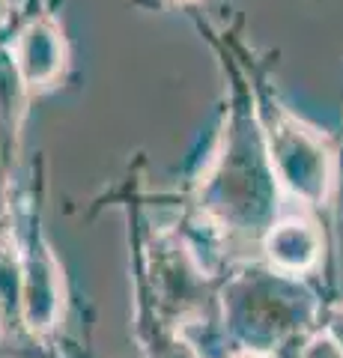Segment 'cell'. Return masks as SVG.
Returning a JSON list of instances; mask_svg holds the SVG:
<instances>
[{"label":"cell","mask_w":343,"mask_h":358,"mask_svg":"<svg viewBox=\"0 0 343 358\" xmlns=\"http://www.w3.org/2000/svg\"><path fill=\"white\" fill-rule=\"evenodd\" d=\"M331 341H335L340 346V352H343V305H335L328 310V317H326V329H323Z\"/></svg>","instance_id":"cell-10"},{"label":"cell","mask_w":343,"mask_h":358,"mask_svg":"<svg viewBox=\"0 0 343 358\" xmlns=\"http://www.w3.org/2000/svg\"><path fill=\"white\" fill-rule=\"evenodd\" d=\"M260 126L281 192L307 209L326 206L337 182V152L331 141L286 108H272Z\"/></svg>","instance_id":"cell-3"},{"label":"cell","mask_w":343,"mask_h":358,"mask_svg":"<svg viewBox=\"0 0 343 358\" xmlns=\"http://www.w3.org/2000/svg\"><path fill=\"white\" fill-rule=\"evenodd\" d=\"M230 358H275L272 352H254V350H239V352H233Z\"/></svg>","instance_id":"cell-12"},{"label":"cell","mask_w":343,"mask_h":358,"mask_svg":"<svg viewBox=\"0 0 343 358\" xmlns=\"http://www.w3.org/2000/svg\"><path fill=\"white\" fill-rule=\"evenodd\" d=\"M263 257L278 275H307L323 260V233L307 215H284L260 239Z\"/></svg>","instance_id":"cell-6"},{"label":"cell","mask_w":343,"mask_h":358,"mask_svg":"<svg viewBox=\"0 0 343 358\" xmlns=\"http://www.w3.org/2000/svg\"><path fill=\"white\" fill-rule=\"evenodd\" d=\"M21 281H24V257L15 254V245L0 239V322H21Z\"/></svg>","instance_id":"cell-7"},{"label":"cell","mask_w":343,"mask_h":358,"mask_svg":"<svg viewBox=\"0 0 343 358\" xmlns=\"http://www.w3.org/2000/svg\"><path fill=\"white\" fill-rule=\"evenodd\" d=\"M281 185L265 152L263 126L233 117L200 179V206L221 227L263 239L278 221Z\"/></svg>","instance_id":"cell-1"},{"label":"cell","mask_w":343,"mask_h":358,"mask_svg":"<svg viewBox=\"0 0 343 358\" xmlns=\"http://www.w3.org/2000/svg\"><path fill=\"white\" fill-rule=\"evenodd\" d=\"M63 268L45 239H36L24 257L21 281V326L33 334H48L63 317Z\"/></svg>","instance_id":"cell-5"},{"label":"cell","mask_w":343,"mask_h":358,"mask_svg":"<svg viewBox=\"0 0 343 358\" xmlns=\"http://www.w3.org/2000/svg\"><path fill=\"white\" fill-rule=\"evenodd\" d=\"M152 6H173V3H191V0H147Z\"/></svg>","instance_id":"cell-14"},{"label":"cell","mask_w":343,"mask_h":358,"mask_svg":"<svg viewBox=\"0 0 343 358\" xmlns=\"http://www.w3.org/2000/svg\"><path fill=\"white\" fill-rule=\"evenodd\" d=\"M298 358H343V352H340V346L331 341L326 331H316V334L307 338V343L302 346Z\"/></svg>","instance_id":"cell-9"},{"label":"cell","mask_w":343,"mask_h":358,"mask_svg":"<svg viewBox=\"0 0 343 358\" xmlns=\"http://www.w3.org/2000/svg\"><path fill=\"white\" fill-rule=\"evenodd\" d=\"M9 9H13V0H0V24L9 18Z\"/></svg>","instance_id":"cell-13"},{"label":"cell","mask_w":343,"mask_h":358,"mask_svg":"<svg viewBox=\"0 0 343 358\" xmlns=\"http://www.w3.org/2000/svg\"><path fill=\"white\" fill-rule=\"evenodd\" d=\"M170 358H194V352L188 350V343H173V350H170Z\"/></svg>","instance_id":"cell-11"},{"label":"cell","mask_w":343,"mask_h":358,"mask_svg":"<svg viewBox=\"0 0 343 358\" xmlns=\"http://www.w3.org/2000/svg\"><path fill=\"white\" fill-rule=\"evenodd\" d=\"M9 57L30 96L57 87L69 66V42L57 18L36 15L15 33Z\"/></svg>","instance_id":"cell-4"},{"label":"cell","mask_w":343,"mask_h":358,"mask_svg":"<svg viewBox=\"0 0 343 358\" xmlns=\"http://www.w3.org/2000/svg\"><path fill=\"white\" fill-rule=\"evenodd\" d=\"M27 90L21 84V78L15 72V63L13 57L0 54V120L6 122L9 134H15L21 126V117H24V108H27Z\"/></svg>","instance_id":"cell-8"},{"label":"cell","mask_w":343,"mask_h":358,"mask_svg":"<svg viewBox=\"0 0 343 358\" xmlns=\"http://www.w3.org/2000/svg\"><path fill=\"white\" fill-rule=\"evenodd\" d=\"M311 317V293L298 284V278L278 275L272 268L239 275L224 289V320L245 343L242 350L272 352L275 343L305 329Z\"/></svg>","instance_id":"cell-2"}]
</instances>
